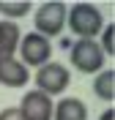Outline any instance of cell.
I'll return each instance as SVG.
<instances>
[{
	"label": "cell",
	"mask_w": 115,
	"mask_h": 120,
	"mask_svg": "<svg viewBox=\"0 0 115 120\" xmlns=\"http://www.w3.org/2000/svg\"><path fill=\"white\" fill-rule=\"evenodd\" d=\"M66 25H69V30L77 38L96 41V36L104 27V14L93 3H74V6L66 8Z\"/></svg>",
	"instance_id": "obj_1"
},
{
	"label": "cell",
	"mask_w": 115,
	"mask_h": 120,
	"mask_svg": "<svg viewBox=\"0 0 115 120\" xmlns=\"http://www.w3.org/2000/svg\"><path fill=\"white\" fill-rule=\"evenodd\" d=\"M33 25L38 36H44L47 41L49 38H58L66 27V6L58 3V0H49V3H41L36 8V14H33Z\"/></svg>",
	"instance_id": "obj_2"
},
{
	"label": "cell",
	"mask_w": 115,
	"mask_h": 120,
	"mask_svg": "<svg viewBox=\"0 0 115 120\" xmlns=\"http://www.w3.org/2000/svg\"><path fill=\"white\" fill-rule=\"evenodd\" d=\"M69 63L79 71V74H99L101 68H104V52L99 49L96 41L77 38L69 46Z\"/></svg>",
	"instance_id": "obj_3"
},
{
	"label": "cell",
	"mask_w": 115,
	"mask_h": 120,
	"mask_svg": "<svg viewBox=\"0 0 115 120\" xmlns=\"http://www.w3.org/2000/svg\"><path fill=\"white\" fill-rule=\"evenodd\" d=\"M33 82H36V90H41L44 96H63L66 87L71 85V71L63 63H44L41 68H36V76H33Z\"/></svg>",
	"instance_id": "obj_4"
},
{
	"label": "cell",
	"mask_w": 115,
	"mask_h": 120,
	"mask_svg": "<svg viewBox=\"0 0 115 120\" xmlns=\"http://www.w3.org/2000/svg\"><path fill=\"white\" fill-rule=\"evenodd\" d=\"M16 52H19L16 60H19L25 68H41L44 63H49V57H52V44H49L44 36H38V33H22Z\"/></svg>",
	"instance_id": "obj_5"
},
{
	"label": "cell",
	"mask_w": 115,
	"mask_h": 120,
	"mask_svg": "<svg viewBox=\"0 0 115 120\" xmlns=\"http://www.w3.org/2000/svg\"><path fill=\"white\" fill-rule=\"evenodd\" d=\"M52 106L55 101L49 96H44L41 90H28L16 109L22 115V120H52Z\"/></svg>",
	"instance_id": "obj_6"
},
{
	"label": "cell",
	"mask_w": 115,
	"mask_h": 120,
	"mask_svg": "<svg viewBox=\"0 0 115 120\" xmlns=\"http://www.w3.org/2000/svg\"><path fill=\"white\" fill-rule=\"evenodd\" d=\"M30 82V68H25L16 57H0V85L3 87H25Z\"/></svg>",
	"instance_id": "obj_7"
},
{
	"label": "cell",
	"mask_w": 115,
	"mask_h": 120,
	"mask_svg": "<svg viewBox=\"0 0 115 120\" xmlns=\"http://www.w3.org/2000/svg\"><path fill=\"white\" fill-rule=\"evenodd\" d=\"M52 120H88V106L82 98L63 96L52 106Z\"/></svg>",
	"instance_id": "obj_8"
},
{
	"label": "cell",
	"mask_w": 115,
	"mask_h": 120,
	"mask_svg": "<svg viewBox=\"0 0 115 120\" xmlns=\"http://www.w3.org/2000/svg\"><path fill=\"white\" fill-rule=\"evenodd\" d=\"M22 30L16 22L0 19V57H16V46H19Z\"/></svg>",
	"instance_id": "obj_9"
},
{
	"label": "cell",
	"mask_w": 115,
	"mask_h": 120,
	"mask_svg": "<svg viewBox=\"0 0 115 120\" xmlns=\"http://www.w3.org/2000/svg\"><path fill=\"white\" fill-rule=\"evenodd\" d=\"M93 93H96L101 101H107V104L115 101V71H112V68H101L99 74H96Z\"/></svg>",
	"instance_id": "obj_10"
},
{
	"label": "cell",
	"mask_w": 115,
	"mask_h": 120,
	"mask_svg": "<svg viewBox=\"0 0 115 120\" xmlns=\"http://www.w3.org/2000/svg\"><path fill=\"white\" fill-rule=\"evenodd\" d=\"M33 11L30 3H25V0H19V3H11V0H0V16H6L8 22H16V19H22V16H28Z\"/></svg>",
	"instance_id": "obj_11"
},
{
	"label": "cell",
	"mask_w": 115,
	"mask_h": 120,
	"mask_svg": "<svg viewBox=\"0 0 115 120\" xmlns=\"http://www.w3.org/2000/svg\"><path fill=\"white\" fill-rule=\"evenodd\" d=\"M112 41H115V25L110 22V25H104V27H101L99 41H96V44H99V49L104 52V57H107V55L112 57V55H115V44H112Z\"/></svg>",
	"instance_id": "obj_12"
},
{
	"label": "cell",
	"mask_w": 115,
	"mask_h": 120,
	"mask_svg": "<svg viewBox=\"0 0 115 120\" xmlns=\"http://www.w3.org/2000/svg\"><path fill=\"white\" fill-rule=\"evenodd\" d=\"M0 120H22V115L16 106H6V109H0Z\"/></svg>",
	"instance_id": "obj_13"
},
{
	"label": "cell",
	"mask_w": 115,
	"mask_h": 120,
	"mask_svg": "<svg viewBox=\"0 0 115 120\" xmlns=\"http://www.w3.org/2000/svg\"><path fill=\"white\" fill-rule=\"evenodd\" d=\"M99 120H115V109H112V106H110V109H104Z\"/></svg>",
	"instance_id": "obj_14"
}]
</instances>
